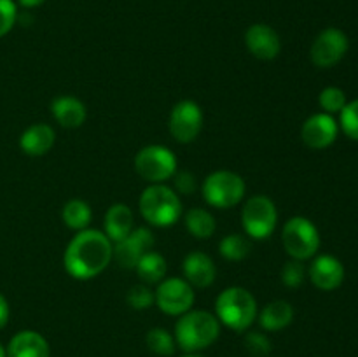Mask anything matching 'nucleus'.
Returning <instances> with one entry per match:
<instances>
[{
  "mask_svg": "<svg viewBox=\"0 0 358 357\" xmlns=\"http://www.w3.org/2000/svg\"><path fill=\"white\" fill-rule=\"evenodd\" d=\"M114 244L100 230L77 231L66 245L63 266L76 280H91L103 273L110 265Z\"/></svg>",
  "mask_w": 358,
  "mask_h": 357,
  "instance_id": "1",
  "label": "nucleus"
},
{
  "mask_svg": "<svg viewBox=\"0 0 358 357\" xmlns=\"http://www.w3.org/2000/svg\"><path fill=\"white\" fill-rule=\"evenodd\" d=\"M175 342L185 354L201 352L219 340L220 322L206 310H189L175 324Z\"/></svg>",
  "mask_w": 358,
  "mask_h": 357,
  "instance_id": "2",
  "label": "nucleus"
},
{
  "mask_svg": "<svg viewBox=\"0 0 358 357\" xmlns=\"http://www.w3.org/2000/svg\"><path fill=\"white\" fill-rule=\"evenodd\" d=\"M259 315L254 294L245 287H227L215 300V317L220 324L236 332H245Z\"/></svg>",
  "mask_w": 358,
  "mask_h": 357,
  "instance_id": "3",
  "label": "nucleus"
},
{
  "mask_svg": "<svg viewBox=\"0 0 358 357\" xmlns=\"http://www.w3.org/2000/svg\"><path fill=\"white\" fill-rule=\"evenodd\" d=\"M138 209L143 219L156 227H170L180 219L182 202L175 189L164 184H150L143 189L138 200Z\"/></svg>",
  "mask_w": 358,
  "mask_h": 357,
  "instance_id": "4",
  "label": "nucleus"
},
{
  "mask_svg": "<svg viewBox=\"0 0 358 357\" xmlns=\"http://www.w3.org/2000/svg\"><path fill=\"white\" fill-rule=\"evenodd\" d=\"M247 184L243 177L231 170H217L205 178L201 192L205 202L215 209H233L245 198Z\"/></svg>",
  "mask_w": 358,
  "mask_h": 357,
  "instance_id": "5",
  "label": "nucleus"
},
{
  "mask_svg": "<svg viewBox=\"0 0 358 357\" xmlns=\"http://www.w3.org/2000/svg\"><path fill=\"white\" fill-rule=\"evenodd\" d=\"M282 244L287 254L297 261L311 259L320 247V233L308 217H290L282 230Z\"/></svg>",
  "mask_w": 358,
  "mask_h": 357,
  "instance_id": "6",
  "label": "nucleus"
},
{
  "mask_svg": "<svg viewBox=\"0 0 358 357\" xmlns=\"http://www.w3.org/2000/svg\"><path fill=\"white\" fill-rule=\"evenodd\" d=\"M135 170L150 184H164L177 174L178 161L173 150L152 144L138 150L135 156Z\"/></svg>",
  "mask_w": 358,
  "mask_h": 357,
  "instance_id": "7",
  "label": "nucleus"
},
{
  "mask_svg": "<svg viewBox=\"0 0 358 357\" xmlns=\"http://www.w3.org/2000/svg\"><path fill=\"white\" fill-rule=\"evenodd\" d=\"M278 223V210L269 196L255 195L245 202L241 210V224L245 233L254 240H266L271 237Z\"/></svg>",
  "mask_w": 358,
  "mask_h": 357,
  "instance_id": "8",
  "label": "nucleus"
},
{
  "mask_svg": "<svg viewBox=\"0 0 358 357\" xmlns=\"http://www.w3.org/2000/svg\"><path fill=\"white\" fill-rule=\"evenodd\" d=\"M194 301V287L185 279H178V276L163 279L154 293V303L163 314L171 315V317H180L185 312L192 310Z\"/></svg>",
  "mask_w": 358,
  "mask_h": 357,
  "instance_id": "9",
  "label": "nucleus"
},
{
  "mask_svg": "<svg viewBox=\"0 0 358 357\" xmlns=\"http://www.w3.org/2000/svg\"><path fill=\"white\" fill-rule=\"evenodd\" d=\"M203 115L201 107L192 100H182L175 104L170 114V133L177 142L191 144L199 136L203 130Z\"/></svg>",
  "mask_w": 358,
  "mask_h": 357,
  "instance_id": "10",
  "label": "nucleus"
},
{
  "mask_svg": "<svg viewBox=\"0 0 358 357\" xmlns=\"http://www.w3.org/2000/svg\"><path fill=\"white\" fill-rule=\"evenodd\" d=\"M348 51V37L339 28H325L311 44V62L320 69H331L345 58Z\"/></svg>",
  "mask_w": 358,
  "mask_h": 357,
  "instance_id": "11",
  "label": "nucleus"
},
{
  "mask_svg": "<svg viewBox=\"0 0 358 357\" xmlns=\"http://www.w3.org/2000/svg\"><path fill=\"white\" fill-rule=\"evenodd\" d=\"M154 241V233L149 227H135L124 240L114 244L112 259H115L121 268L135 270L142 255L152 251Z\"/></svg>",
  "mask_w": 358,
  "mask_h": 357,
  "instance_id": "12",
  "label": "nucleus"
},
{
  "mask_svg": "<svg viewBox=\"0 0 358 357\" xmlns=\"http://www.w3.org/2000/svg\"><path fill=\"white\" fill-rule=\"evenodd\" d=\"M338 132V121L327 112H320V114L310 115L304 121L303 128H301V139L310 149L322 150L336 142Z\"/></svg>",
  "mask_w": 358,
  "mask_h": 357,
  "instance_id": "13",
  "label": "nucleus"
},
{
  "mask_svg": "<svg viewBox=\"0 0 358 357\" xmlns=\"http://www.w3.org/2000/svg\"><path fill=\"white\" fill-rule=\"evenodd\" d=\"M245 44L252 56L264 62H271L282 51V41L275 28L264 23H255L245 31Z\"/></svg>",
  "mask_w": 358,
  "mask_h": 357,
  "instance_id": "14",
  "label": "nucleus"
},
{
  "mask_svg": "<svg viewBox=\"0 0 358 357\" xmlns=\"http://www.w3.org/2000/svg\"><path fill=\"white\" fill-rule=\"evenodd\" d=\"M310 279L320 290H334L345 280V266L334 255L322 254L311 262Z\"/></svg>",
  "mask_w": 358,
  "mask_h": 357,
  "instance_id": "15",
  "label": "nucleus"
},
{
  "mask_svg": "<svg viewBox=\"0 0 358 357\" xmlns=\"http://www.w3.org/2000/svg\"><path fill=\"white\" fill-rule=\"evenodd\" d=\"M182 272H184V279L192 287L205 289L215 282L217 266L208 254L196 251L185 255L184 262H182Z\"/></svg>",
  "mask_w": 358,
  "mask_h": 357,
  "instance_id": "16",
  "label": "nucleus"
},
{
  "mask_svg": "<svg viewBox=\"0 0 358 357\" xmlns=\"http://www.w3.org/2000/svg\"><path fill=\"white\" fill-rule=\"evenodd\" d=\"M7 357H51L48 340L37 331L24 329L16 332L7 345Z\"/></svg>",
  "mask_w": 358,
  "mask_h": 357,
  "instance_id": "17",
  "label": "nucleus"
},
{
  "mask_svg": "<svg viewBox=\"0 0 358 357\" xmlns=\"http://www.w3.org/2000/svg\"><path fill=\"white\" fill-rule=\"evenodd\" d=\"M56 140V133L52 126L45 125V122H35V125L28 126L20 136V147L24 154L28 156H44L52 149Z\"/></svg>",
  "mask_w": 358,
  "mask_h": 357,
  "instance_id": "18",
  "label": "nucleus"
},
{
  "mask_svg": "<svg viewBox=\"0 0 358 357\" xmlns=\"http://www.w3.org/2000/svg\"><path fill=\"white\" fill-rule=\"evenodd\" d=\"M135 230V217L133 210L126 203H114L107 210L103 219V233L107 234L112 244L124 240Z\"/></svg>",
  "mask_w": 358,
  "mask_h": 357,
  "instance_id": "19",
  "label": "nucleus"
},
{
  "mask_svg": "<svg viewBox=\"0 0 358 357\" xmlns=\"http://www.w3.org/2000/svg\"><path fill=\"white\" fill-rule=\"evenodd\" d=\"M51 114L59 126L63 128H79L86 121V105L76 97L63 94L51 102Z\"/></svg>",
  "mask_w": 358,
  "mask_h": 357,
  "instance_id": "20",
  "label": "nucleus"
},
{
  "mask_svg": "<svg viewBox=\"0 0 358 357\" xmlns=\"http://www.w3.org/2000/svg\"><path fill=\"white\" fill-rule=\"evenodd\" d=\"M257 318L264 331H282L292 324L294 308L285 300L271 301L259 312Z\"/></svg>",
  "mask_w": 358,
  "mask_h": 357,
  "instance_id": "21",
  "label": "nucleus"
},
{
  "mask_svg": "<svg viewBox=\"0 0 358 357\" xmlns=\"http://www.w3.org/2000/svg\"><path fill=\"white\" fill-rule=\"evenodd\" d=\"M185 230L198 240L212 238L217 230L215 217L205 209H191L185 214Z\"/></svg>",
  "mask_w": 358,
  "mask_h": 357,
  "instance_id": "22",
  "label": "nucleus"
},
{
  "mask_svg": "<svg viewBox=\"0 0 358 357\" xmlns=\"http://www.w3.org/2000/svg\"><path fill=\"white\" fill-rule=\"evenodd\" d=\"M91 217H93V212H91L90 203L84 202V200H70L63 205L62 210V219L65 223L66 227L73 231H83L87 230L91 223Z\"/></svg>",
  "mask_w": 358,
  "mask_h": 357,
  "instance_id": "23",
  "label": "nucleus"
},
{
  "mask_svg": "<svg viewBox=\"0 0 358 357\" xmlns=\"http://www.w3.org/2000/svg\"><path fill=\"white\" fill-rule=\"evenodd\" d=\"M135 270L143 284H159L166 275V259L159 252L149 251L142 255Z\"/></svg>",
  "mask_w": 358,
  "mask_h": 357,
  "instance_id": "24",
  "label": "nucleus"
},
{
  "mask_svg": "<svg viewBox=\"0 0 358 357\" xmlns=\"http://www.w3.org/2000/svg\"><path fill=\"white\" fill-rule=\"evenodd\" d=\"M252 244L247 237L240 233H231L224 237L219 244V252L227 261H243L250 254Z\"/></svg>",
  "mask_w": 358,
  "mask_h": 357,
  "instance_id": "25",
  "label": "nucleus"
},
{
  "mask_svg": "<svg viewBox=\"0 0 358 357\" xmlns=\"http://www.w3.org/2000/svg\"><path fill=\"white\" fill-rule=\"evenodd\" d=\"M145 343L150 352H154L159 357H171L177 350V342L175 336L164 328H152L147 331Z\"/></svg>",
  "mask_w": 358,
  "mask_h": 357,
  "instance_id": "26",
  "label": "nucleus"
},
{
  "mask_svg": "<svg viewBox=\"0 0 358 357\" xmlns=\"http://www.w3.org/2000/svg\"><path fill=\"white\" fill-rule=\"evenodd\" d=\"M243 346L250 357H268L273 350L271 340L261 331H250L245 335Z\"/></svg>",
  "mask_w": 358,
  "mask_h": 357,
  "instance_id": "27",
  "label": "nucleus"
},
{
  "mask_svg": "<svg viewBox=\"0 0 358 357\" xmlns=\"http://www.w3.org/2000/svg\"><path fill=\"white\" fill-rule=\"evenodd\" d=\"M318 104L324 108V112L332 115L336 112H341L348 102H346V94L341 88L329 86L325 90H322L320 97H318Z\"/></svg>",
  "mask_w": 358,
  "mask_h": 357,
  "instance_id": "28",
  "label": "nucleus"
},
{
  "mask_svg": "<svg viewBox=\"0 0 358 357\" xmlns=\"http://www.w3.org/2000/svg\"><path fill=\"white\" fill-rule=\"evenodd\" d=\"M339 126L346 136L352 140H358V98L345 105L341 112H339Z\"/></svg>",
  "mask_w": 358,
  "mask_h": 357,
  "instance_id": "29",
  "label": "nucleus"
},
{
  "mask_svg": "<svg viewBox=\"0 0 358 357\" xmlns=\"http://www.w3.org/2000/svg\"><path fill=\"white\" fill-rule=\"evenodd\" d=\"M304 276H306V268H304L303 261H297V259H290L283 265L282 268V282L285 287L290 289H297V287L303 286Z\"/></svg>",
  "mask_w": 358,
  "mask_h": 357,
  "instance_id": "30",
  "label": "nucleus"
},
{
  "mask_svg": "<svg viewBox=\"0 0 358 357\" xmlns=\"http://www.w3.org/2000/svg\"><path fill=\"white\" fill-rule=\"evenodd\" d=\"M126 301H128V304L133 310H147V308L154 304V293L145 286V284L133 286L131 289L128 290Z\"/></svg>",
  "mask_w": 358,
  "mask_h": 357,
  "instance_id": "31",
  "label": "nucleus"
},
{
  "mask_svg": "<svg viewBox=\"0 0 358 357\" xmlns=\"http://www.w3.org/2000/svg\"><path fill=\"white\" fill-rule=\"evenodd\" d=\"M17 20V7L14 0H0V37L9 34Z\"/></svg>",
  "mask_w": 358,
  "mask_h": 357,
  "instance_id": "32",
  "label": "nucleus"
},
{
  "mask_svg": "<svg viewBox=\"0 0 358 357\" xmlns=\"http://www.w3.org/2000/svg\"><path fill=\"white\" fill-rule=\"evenodd\" d=\"M171 178H173L175 192H180V195H192L196 191V188H198L194 174H191L187 170H177V174Z\"/></svg>",
  "mask_w": 358,
  "mask_h": 357,
  "instance_id": "33",
  "label": "nucleus"
},
{
  "mask_svg": "<svg viewBox=\"0 0 358 357\" xmlns=\"http://www.w3.org/2000/svg\"><path fill=\"white\" fill-rule=\"evenodd\" d=\"M9 317H10L9 303H7V300L3 294H0V329L6 328L7 322H9Z\"/></svg>",
  "mask_w": 358,
  "mask_h": 357,
  "instance_id": "34",
  "label": "nucleus"
},
{
  "mask_svg": "<svg viewBox=\"0 0 358 357\" xmlns=\"http://www.w3.org/2000/svg\"><path fill=\"white\" fill-rule=\"evenodd\" d=\"M20 6L27 7V9H31V7H38L45 2V0H17Z\"/></svg>",
  "mask_w": 358,
  "mask_h": 357,
  "instance_id": "35",
  "label": "nucleus"
},
{
  "mask_svg": "<svg viewBox=\"0 0 358 357\" xmlns=\"http://www.w3.org/2000/svg\"><path fill=\"white\" fill-rule=\"evenodd\" d=\"M0 357H7V350L2 343H0Z\"/></svg>",
  "mask_w": 358,
  "mask_h": 357,
  "instance_id": "36",
  "label": "nucleus"
},
{
  "mask_svg": "<svg viewBox=\"0 0 358 357\" xmlns=\"http://www.w3.org/2000/svg\"><path fill=\"white\" fill-rule=\"evenodd\" d=\"M182 357H203V356L198 352H192V354H185V356H182Z\"/></svg>",
  "mask_w": 358,
  "mask_h": 357,
  "instance_id": "37",
  "label": "nucleus"
}]
</instances>
